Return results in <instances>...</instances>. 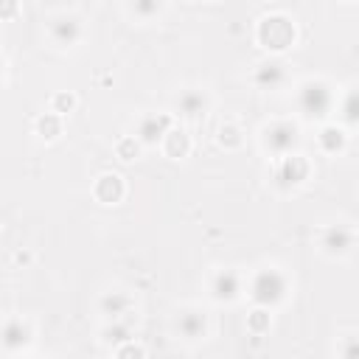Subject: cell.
<instances>
[{"mask_svg": "<svg viewBox=\"0 0 359 359\" xmlns=\"http://www.w3.org/2000/svg\"><path fill=\"white\" fill-rule=\"evenodd\" d=\"M121 194H123V182H121V177H115V174H104V177H98V182H95V196H98L101 202H118Z\"/></svg>", "mask_w": 359, "mask_h": 359, "instance_id": "cell-14", "label": "cell"}, {"mask_svg": "<svg viewBox=\"0 0 359 359\" xmlns=\"http://www.w3.org/2000/svg\"><path fill=\"white\" fill-rule=\"evenodd\" d=\"M177 331H180L185 339H199V337H205V331H208V320H205L202 311L188 309V311H182V314L177 317Z\"/></svg>", "mask_w": 359, "mask_h": 359, "instance_id": "cell-11", "label": "cell"}, {"mask_svg": "<svg viewBox=\"0 0 359 359\" xmlns=\"http://www.w3.org/2000/svg\"><path fill=\"white\" fill-rule=\"evenodd\" d=\"M118 359H146V353H143V348H140V345H135V342H126V345H121V351H118Z\"/></svg>", "mask_w": 359, "mask_h": 359, "instance_id": "cell-22", "label": "cell"}, {"mask_svg": "<svg viewBox=\"0 0 359 359\" xmlns=\"http://www.w3.org/2000/svg\"><path fill=\"white\" fill-rule=\"evenodd\" d=\"M297 126L292 121H275L264 129V143L266 149H272L275 154H289L297 146Z\"/></svg>", "mask_w": 359, "mask_h": 359, "instance_id": "cell-4", "label": "cell"}, {"mask_svg": "<svg viewBox=\"0 0 359 359\" xmlns=\"http://www.w3.org/2000/svg\"><path fill=\"white\" fill-rule=\"evenodd\" d=\"M250 294L258 306H275L286 297V278L280 269L275 266H264L255 272L252 283H250Z\"/></svg>", "mask_w": 359, "mask_h": 359, "instance_id": "cell-1", "label": "cell"}, {"mask_svg": "<svg viewBox=\"0 0 359 359\" xmlns=\"http://www.w3.org/2000/svg\"><path fill=\"white\" fill-rule=\"evenodd\" d=\"M50 36H53L56 45L67 48V45H73L81 36V25H79L76 17H59V20L50 22Z\"/></svg>", "mask_w": 359, "mask_h": 359, "instance_id": "cell-12", "label": "cell"}, {"mask_svg": "<svg viewBox=\"0 0 359 359\" xmlns=\"http://www.w3.org/2000/svg\"><path fill=\"white\" fill-rule=\"evenodd\" d=\"M222 143H227V146H238V143H241L238 129H236V126H222Z\"/></svg>", "mask_w": 359, "mask_h": 359, "instance_id": "cell-25", "label": "cell"}, {"mask_svg": "<svg viewBox=\"0 0 359 359\" xmlns=\"http://www.w3.org/2000/svg\"><path fill=\"white\" fill-rule=\"evenodd\" d=\"M339 356H342V359H359V337H356V334L342 337V342H339Z\"/></svg>", "mask_w": 359, "mask_h": 359, "instance_id": "cell-20", "label": "cell"}, {"mask_svg": "<svg viewBox=\"0 0 359 359\" xmlns=\"http://www.w3.org/2000/svg\"><path fill=\"white\" fill-rule=\"evenodd\" d=\"M3 342H6L8 351L25 345V342H28V325H25L22 320H8L6 328H3Z\"/></svg>", "mask_w": 359, "mask_h": 359, "instance_id": "cell-15", "label": "cell"}, {"mask_svg": "<svg viewBox=\"0 0 359 359\" xmlns=\"http://www.w3.org/2000/svg\"><path fill=\"white\" fill-rule=\"evenodd\" d=\"M171 132V118L168 115H157V112H151V115H143L140 121H137V140L140 143H157V140H163L165 135Z\"/></svg>", "mask_w": 359, "mask_h": 359, "instance_id": "cell-5", "label": "cell"}, {"mask_svg": "<svg viewBox=\"0 0 359 359\" xmlns=\"http://www.w3.org/2000/svg\"><path fill=\"white\" fill-rule=\"evenodd\" d=\"M320 146H323V151H328V154L342 151V149H345V132L337 129V126H325V129L320 132Z\"/></svg>", "mask_w": 359, "mask_h": 359, "instance_id": "cell-17", "label": "cell"}, {"mask_svg": "<svg viewBox=\"0 0 359 359\" xmlns=\"http://www.w3.org/2000/svg\"><path fill=\"white\" fill-rule=\"evenodd\" d=\"M118 154H121L123 160H132V157L137 154V143H135V137H123V140L118 143Z\"/></svg>", "mask_w": 359, "mask_h": 359, "instance_id": "cell-24", "label": "cell"}, {"mask_svg": "<svg viewBox=\"0 0 359 359\" xmlns=\"http://www.w3.org/2000/svg\"><path fill=\"white\" fill-rule=\"evenodd\" d=\"M320 244H323V250H325L328 255H342V252L351 250V244H353V233H351L345 224H331V227L323 230Z\"/></svg>", "mask_w": 359, "mask_h": 359, "instance_id": "cell-7", "label": "cell"}, {"mask_svg": "<svg viewBox=\"0 0 359 359\" xmlns=\"http://www.w3.org/2000/svg\"><path fill=\"white\" fill-rule=\"evenodd\" d=\"M104 337H107V342H115V345H126V342H132V328H129V323L112 320V325L104 331Z\"/></svg>", "mask_w": 359, "mask_h": 359, "instance_id": "cell-18", "label": "cell"}, {"mask_svg": "<svg viewBox=\"0 0 359 359\" xmlns=\"http://www.w3.org/2000/svg\"><path fill=\"white\" fill-rule=\"evenodd\" d=\"M258 39H261L266 48H272V50H283V48H289L292 39H294V25H292L283 14H272V17L261 20V25H258Z\"/></svg>", "mask_w": 359, "mask_h": 359, "instance_id": "cell-2", "label": "cell"}, {"mask_svg": "<svg viewBox=\"0 0 359 359\" xmlns=\"http://www.w3.org/2000/svg\"><path fill=\"white\" fill-rule=\"evenodd\" d=\"M174 107L185 115V118H199V115H205V109H208V95L202 93V90H182L180 95H177V101H174Z\"/></svg>", "mask_w": 359, "mask_h": 359, "instance_id": "cell-10", "label": "cell"}, {"mask_svg": "<svg viewBox=\"0 0 359 359\" xmlns=\"http://www.w3.org/2000/svg\"><path fill=\"white\" fill-rule=\"evenodd\" d=\"M53 104H56V112H67V109L73 107V95H65V93H62V95L53 98Z\"/></svg>", "mask_w": 359, "mask_h": 359, "instance_id": "cell-27", "label": "cell"}, {"mask_svg": "<svg viewBox=\"0 0 359 359\" xmlns=\"http://www.w3.org/2000/svg\"><path fill=\"white\" fill-rule=\"evenodd\" d=\"M36 129H39L45 137H53V135L59 132V118H56V115H45V118H39V121H36Z\"/></svg>", "mask_w": 359, "mask_h": 359, "instance_id": "cell-21", "label": "cell"}, {"mask_svg": "<svg viewBox=\"0 0 359 359\" xmlns=\"http://www.w3.org/2000/svg\"><path fill=\"white\" fill-rule=\"evenodd\" d=\"M132 11H135V14H157L160 6H157V3H135Z\"/></svg>", "mask_w": 359, "mask_h": 359, "instance_id": "cell-26", "label": "cell"}, {"mask_svg": "<svg viewBox=\"0 0 359 359\" xmlns=\"http://www.w3.org/2000/svg\"><path fill=\"white\" fill-rule=\"evenodd\" d=\"M306 174H309V163H306L303 157L292 154V157H283V160L278 163L275 180H278V185H280V188H292V185L303 182V180H306Z\"/></svg>", "mask_w": 359, "mask_h": 359, "instance_id": "cell-6", "label": "cell"}, {"mask_svg": "<svg viewBox=\"0 0 359 359\" xmlns=\"http://www.w3.org/2000/svg\"><path fill=\"white\" fill-rule=\"evenodd\" d=\"M165 151H168L171 157H185V151H188V137H185L182 132H168V135H165Z\"/></svg>", "mask_w": 359, "mask_h": 359, "instance_id": "cell-19", "label": "cell"}, {"mask_svg": "<svg viewBox=\"0 0 359 359\" xmlns=\"http://www.w3.org/2000/svg\"><path fill=\"white\" fill-rule=\"evenodd\" d=\"M210 292L216 300H236L238 292H241V280L233 269H219L210 280Z\"/></svg>", "mask_w": 359, "mask_h": 359, "instance_id": "cell-9", "label": "cell"}, {"mask_svg": "<svg viewBox=\"0 0 359 359\" xmlns=\"http://www.w3.org/2000/svg\"><path fill=\"white\" fill-rule=\"evenodd\" d=\"M283 79H286V67H283V62H278V59L261 62V65L255 67V73H252V81H255L261 90H275V87L283 84Z\"/></svg>", "mask_w": 359, "mask_h": 359, "instance_id": "cell-8", "label": "cell"}, {"mask_svg": "<svg viewBox=\"0 0 359 359\" xmlns=\"http://www.w3.org/2000/svg\"><path fill=\"white\" fill-rule=\"evenodd\" d=\"M250 328H252L255 334H264V331L269 328V314H266V311H255V314L250 317Z\"/></svg>", "mask_w": 359, "mask_h": 359, "instance_id": "cell-23", "label": "cell"}, {"mask_svg": "<svg viewBox=\"0 0 359 359\" xmlns=\"http://www.w3.org/2000/svg\"><path fill=\"white\" fill-rule=\"evenodd\" d=\"M129 306H132V300L126 292H107L101 297V314H107L112 320H121V314H126Z\"/></svg>", "mask_w": 359, "mask_h": 359, "instance_id": "cell-13", "label": "cell"}, {"mask_svg": "<svg viewBox=\"0 0 359 359\" xmlns=\"http://www.w3.org/2000/svg\"><path fill=\"white\" fill-rule=\"evenodd\" d=\"M297 104L311 118L328 115V109H331V90H328V84L325 81H306L300 87V93H297Z\"/></svg>", "mask_w": 359, "mask_h": 359, "instance_id": "cell-3", "label": "cell"}, {"mask_svg": "<svg viewBox=\"0 0 359 359\" xmlns=\"http://www.w3.org/2000/svg\"><path fill=\"white\" fill-rule=\"evenodd\" d=\"M339 112H342V121L351 123V126H359V87L348 90L342 104H339Z\"/></svg>", "mask_w": 359, "mask_h": 359, "instance_id": "cell-16", "label": "cell"}]
</instances>
